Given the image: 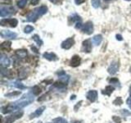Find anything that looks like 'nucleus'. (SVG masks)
I'll use <instances>...</instances> for the list:
<instances>
[{"instance_id":"1","label":"nucleus","mask_w":131,"mask_h":123,"mask_svg":"<svg viewBox=\"0 0 131 123\" xmlns=\"http://www.w3.org/2000/svg\"><path fill=\"white\" fill-rule=\"evenodd\" d=\"M34 101V97L30 93H27L20 98L19 100L16 101L14 102H11L10 104H8L5 107L2 108V112L3 114H7L13 112L14 110L20 109L26 107L29 104H30L31 102Z\"/></svg>"},{"instance_id":"2","label":"nucleus","mask_w":131,"mask_h":123,"mask_svg":"<svg viewBox=\"0 0 131 123\" xmlns=\"http://www.w3.org/2000/svg\"><path fill=\"white\" fill-rule=\"evenodd\" d=\"M47 12H48V7L44 5L39 7H37L27 16V20L30 22H35L38 20L39 16H42L43 15L46 14Z\"/></svg>"},{"instance_id":"3","label":"nucleus","mask_w":131,"mask_h":123,"mask_svg":"<svg viewBox=\"0 0 131 123\" xmlns=\"http://www.w3.org/2000/svg\"><path fill=\"white\" fill-rule=\"evenodd\" d=\"M15 8L10 6H1L0 7V16L1 17H5V16L12 15L15 13Z\"/></svg>"},{"instance_id":"4","label":"nucleus","mask_w":131,"mask_h":123,"mask_svg":"<svg viewBox=\"0 0 131 123\" xmlns=\"http://www.w3.org/2000/svg\"><path fill=\"white\" fill-rule=\"evenodd\" d=\"M67 89V84L63 83V82H56L53 84L51 87V91H57V92H64Z\"/></svg>"},{"instance_id":"5","label":"nucleus","mask_w":131,"mask_h":123,"mask_svg":"<svg viewBox=\"0 0 131 123\" xmlns=\"http://www.w3.org/2000/svg\"><path fill=\"white\" fill-rule=\"evenodd\" d=\"M18 24V20L15 18H10V19H3L0 22V25L2 26H10V27H16Z\"/></svg>"},{"instance_id":"6","label":"nucleus","mask_w":131,"mask_h":123,"mask_svg":"<svg viewBox=\"0 0 131 123\" xmlns=\"http://www.w3.org/2000/svg\"><path fill=\"white\" fill-rule=\"evenodd\" d=\"M23 116V112L22 111H19V112H16L13 114L10 115L9 117H7L5 119V123H12L17 119H20Z\"/></svg>"},{"instance_id":"7","label":"nucleus","mask_w":131,"mask_h":123,"mask_svg":"<svg viewBox=\"0 0 131 123\" xmlns=\"http://www.w3.org/2000/svg\"><path fill=\"white\" fill-rule=\"evenodd\" d=\"M0 35H1L2 38L9 39H14L17 37V34H16L15 32H12L11 30H2Z\"/></svg>"},{"instance_id":"8","label":"nucleus","mask_w":131,"mask_h":123,"mask_svg":"<svg viewBox=\"0 0 131 123\" xmlns=\"http://www.w3.org/2000/svg\"><path fill=\"white\" fill-rule=\"evenodd\" d=\"M82 30L84 33L87 35H91L93 32V25L92 22H87L84 25L83 28H82Z\"/></svg>"},{"instance_id":"9","label":"nucleus","mask_w":131,"mask_h":123,"mask_svg":"<svg viewBox=\"0 0 131 123\" xmlns=\"http://www.w3.org/2000/svg\"><path fill=\"white\" fill-rule=\"evenodd\" d=\"M119 67H120V66H119L118 61H112L107 69L108 73L111 74V75H115V74H116V72L119 70Z\"/></svg>"},{"instance_id":"10","label":"nucleus","mask_w":131,"mask_h":123,"mask_svg":"<svg viewBox=\"0 0 131 123\" xmlns=\"http://www.w3.org/2000/svg\"><path fill=\"white\" fill-rule=\"evenodd\" d=\"M81 50L84 53H90L92 51V44L90 39H86L84 41L83 44H82Z\"/></svg>"},{"instance_id":"11","label":"nucleus","mask_w":131,"mask_h":123,"mask_svg":"<svg viewBox=\"0 0 131 123\" xmlns=\"http://www.w3.org/2000/svg\"><path fill=\"white\" fill-rule=\"evenodd\" d=\"M74 44H75V40H74V39L68 38L61 43V48L64 49H70L74 45Z\"/></svg>"},{"instance_id":"12","label":"nucleus","mask_w":131,"mask_h":123,"mask_svg":"<svg viewBox=\"0 0 131 123\" xmlns=\"http://www.w3.org/2000/svg\"><path fill=\"white\" fill-rule=\"evenodd\" d=\"M0 63H1L2 67H7L10 66L11 61L6 55L1 54V56H0Z\"/></svg>"},{"instance_id":"13","label":"nucleus","mask_w":131,"mask_h":123,"mask_svg":"<svg viewBox=\"0 0 131 123\" xmlns=\"http://www.w3.org/2000/svg\"><path fill=\"white\" fill-rule=\"evenodd\" d=\"M88 99L90 101V102H95L97 100V92L96 90H90V91L88 92L87 95H86Z\"/></svg>"},{"instance_id":"14","label":"nucleus","mask_w":131,"mask_h":123,"mask_svg":"<svg viewBox=\"0 0 131 123\" xmlns=\"http://www.w3.org/2000/svg\"><path fill=\"white\" fill-rule=\"evenodd\" d=\"M57 75L58 76L60 80L62 81L63 83H65V84H67V82H68V80H69V79H70V76L68 75H67V74H66V72L63 71H61L57 72Z\"/></svg>"},{"instance_id":"15","label":"nucleus","mask_w":131,"mask_h":123,"mask_svg":"<svg viewBox=\"0 0 131 123\" xmlns=\"http://www.w3.org/2000/svg\"><path fill=\"white\" fill-rule=\"evenodd\" d=\"M80 61H81V58L80 57V56L78 55H75L72 57V58L71 60V63H70V65L71 66V67H78L80 64Z\"/></svg>"},{"instance_id":"16","label":"nucleus","mask_w":131,"mask_h":123,"mask_svg":"<svg viewBox=\"0 0 131 123\" xmlns=\"http://www.w3.org/2000/svg\"><path fill=\"white\" fill-rule=\"evenodd\" d=\"M43 56L44 58L48 59V61H57V59H58L57 55L53 53H44L43 54Z\"/></svg>"},{"instance_id":"17","label":"nucleus","mask_w":131,"mask_h":123,"mask_svg":"<svg viewBox=\"0 0 131 123\" xmlns=\"http://www.w3.org/2000/svg\"><path fill=\"white\" fill-rule=\"evenodd\" d=\"M44 109H45V107H44V106L40 107V108H39L38 109H37L34 113L30 114V119H33V118H35V117H39L40 115L43 113V112L44 111Z\"/></svg>"},{"instance_id":"18","label":"nucleus","mask_w":131,"mask_h":123,"mask_svg":"<svg viewBox=\"0 0 131 123\" xmlns=\"http://www.w3.org/2000/svg\"><path fill=\"white\" fill-rule=\"evenodd\" d=\"M11 44L12 43L10 41H5V42H3L1 46H0V48H1L2 51H7V52H9L10 49H11Z\"/></svg>"},{"instance_id":"19","label":"nucleus","mask_w":131,"mask_h":123,"mask_svg":"<svg viewBox=\"0 0 131 123\" xmlns=\"http://www.w3.org/2000/svg\"><path fill=\"white\" fill-rule=\"evenodd\" d=\"M16 55L19 58H25L27 56V51L25 50V49H19V50L16 51Z\"/></svg>"},{"instance_id":"20","label":"nucleus","mask_w":131,"mask_h":123,"mask_svg":"<svg viewBox=\"0 0 131 123\" xmlns=\"http://www.w3.org/2000/svg\"><path fill=\"white\" fill-rule=\"evenodd\" d=\"M12 86H13V87H16V88H17V89H26V87L21 82H20L18 80H16L14 82H12V83H11Z\"/></svg>"},{"instance_id":"21","label":"nucleus","mask_w":131,"mask_h":123,"mask_svg":"<svg viewBox=\"0 0 131 123\" xmlns=\"http://www.w3.org/2000/svg\"><path fill=\"white\" fill-rule=\"evenodd\" d=\"M102 41V36L101 35H97L93 38V43L94 45H99Z\"/></svg>"},{"instance_id":"22","label":"nucleus","mask_w":131,"mask_h":123,"mask_svg":"<svg viewBox=\"0 0 131 123\" xmlns=\"http://www.w3.org/2000/svg\"><path fill=\"white\" fill-rule=\"evenodd\" d=\"M114 87L112 85H108V86H106V89L104 90H102V94H106V95H108L110 96L111 94H112V93L113 92V90H114Z\"/></svg>"},{"instance_id":"23","label":"nucleus","mask_w":131,"mask_h":123,"mask_svg":"<svg viewBox=\"0 0 131 123\" xmlns=\"http://www.w3.org/2000/svg\"><path fill=\"white\" fill-rule=\"evenodd\" d=\"M69 20H71L72 22H81V18L80 16H78L77 14H72L71 16L69 17Z\"/></svg>"},{"instance_id":"24","label":"nucleus","mask_w":131,"mask_h":123,"mask_svg":"<svg viewBox=\"0 0 131 123\" xmlns=\"http://www.w3.org/2000/svg\"><path fill=\"white\" fill-rule=\"evenodd\" d=\"M11 70H7V69H1V75L4 77H9L11 76Z\"/></svg>"},{"instance_id":"25","label":"nucleus","mask_w":131,"mask_h":123,"mask_svg":"<svg viewBox=\"0 0 131 123\" xmlns=\"http://www.w3.org/2000/svg\"><path fill=\"white\" fill-rule=\"evenodd\" d=\"M33 39H34L35 41V43L39 45V46L40 47L41 45L43 44V41H42V39H41L40 38H39V36L38 35H33Z\"/></svg>"},{"instance_id":"26","label":"nucleus","mask_w":131,"mask_h":123,"mask_svg":"<svg viewBox=\"0 0 131 123\" xmlns=\"http://www.w3.org/2000/svg\"><path fill=\"white\" fill-rule=\"evenodd\" d=\"M32 93L34 95H39V94L41 93V89L38 85H35L32 88Z\"/></svg>"},{"instance_id":"27","label":"nucleus","mask_w":131,"mask_h":123,"mask_svg":"<svg viewBox=\"0 0 131 123\" xmlns=\"http://www.w3.org/2000/svg\"><path fill=\"white\" fill-rule=\"evenodd\" d=\"M52 123H67V120L62 117H57L55 119H53Z\"/></svg>"},{"instance_id":"28","label":"nucleus","mask_w":131,"mask_h":123,"mask_svg":"<svg viewBox=\"0 0 131 123\" xmlns=\"http://www.w3.org/2000/svg\"><path fill=\"white\" fill-rule=\"evenodd\" d=\"M91 3H92V6H93L94 8L99 7L100 5H101L100 0H91Z\"/></svg>"},{"instance_id":"29","label":"nucleus","mask_w":131,"mask_h":123,"mask_svg":"<svg viewBox=\"0 0 131 123\" xmlns=\"http://www.w3.org/2000/svg\"><path fill=\"white\" fill-rule=\"evenodd\" d=\"M109 82L111 84H112L114 85H116V86H118V87H121V85H120V82H119L118 79H116V78H112V79H111L109 80Z\"/></svg>"},{"instance_id":"30","label":"nucleus","mask_w":131,"mask_h":123,"mask_svg":"<svg viewBox=\"0 0 131 123\" xmlns=\"http://www.w3.org/2000/svg\"><path fill=\"white\" fill-rule=\"evenodd\" d=\"M28 3V0H19L17 3V5L20 8H23L26 5V3Z\"/></svg>"},{"instance_id":"31","label":"nucleus","mask_w":131,"mask_h":123,"mask_svg":"<svg viewBox=\"0 0 131 123\" xmlns=\"http://www.w3.org/2000/svg\"><path fill=\"white\" fill-rule=\"evenodd\" d=\"M20 94V91H16V92H12V93H9V94H6V97H8V98H11V97H16V96H18Z\"/></svg>"},{"instance_id":"32","label":"nucleus","mask_w":131,"mask_h":123,"mask_svg":"<svg viewBox=\"0 0 131 123\" xmlns=\"http://www.w3.org/2000/svg\"><path fill=\"white\" fill-rule=\"evenodd\" d=\"M33 30H34V27L31 26H26L24 29V32L26 33V34H29V33H30Z\"/></svg>"},{"instance_id":"33","label":"nucleus","mask_w":131,"mask_h":123,"mask_svg":"<svg viewBox=\"0 0 131 123\" xmlns=\"http://www.w3.org/2000/svg\"><path fill=\"white\" fill-rule=\"evenodd\" d=\"M113 104H114L115 105H121V104H123L122 98H121V97L116 98V99H115V100L113 101Z\"/></svg>"},{"instance_id":"34","label":"nucleus","mask_w":131,"mask_h":123,"mask_svg":"<svg viewBox=\"0 0 131 123\" xmlns=\"http://www.w3.org/2000/svg\"><path fill=\"white\" fill-rule=\"evenodd\" d=\"M121 114H122L124 117H128V116H130V115H131V112H129V111H128V110H126V109H122V110L121 111Z\"/></svg>"},{"instance_id":"35","label":"nucleus","mask_w":131,"mask_h":123,"mask_svg":"<svg viewBox=\"0 0 131 123\" xmlns=\"http://www.w3.org/2000/svg\"><path fill=\"white\" fill-rule=\"evenodd\" d=\"M129 94H130V95H129V98L127 99V104H128L129 108L131 109V86H130V89H129Z\"/></svg>"},{"instance_id":"36","label":"nucleus","mask_w":131,"mask_h":123,"mask_svg":"<svg viewBox=\"0 0 131 123\" xmlns=\"http://www.w3.org/2000/svg\"><path fill=\"white\" fill-rule=\"evenodd\" d=\"M112 119H113V121H114L115 122H116V123H121V119L120 117H118L113 116Z\"/></svg>"},{"instance_id":"37","label":"nucleus","mask_w":131,"mask_h":123,"mask_svg":"<svg viewBox=\"0 0 131 123\" xmlns=\"http://www.w3.org/2000/svg\"><path fill=\"white\" fill-rule=\"evenodd\" d=\"M48 94H43V95L42 96V97H40V98H38V101L39 102H41V101H43L45 98H46V97H48Z\"/></svg>"},{"instance_id":"38","label":"nucleus","mask_w":131,"mask_h":123,"mask_svg":"<svg viewBox=\"0 0 131 123\" xmlns=\"http://www.w3.org/2000/svg\"><path fill=\"white\" fill-rule=\"evenodd\" d=\"M49 1L54 4H61L62 3V0H49Z\"/></svg>"},{"instance_id":"39","label":"nucleus","mask_w":131,"mask_h":123,"mask_svg":"<svg viewBox=\"0 0 131 123\" xmlns=\"http://www.w3.org/2000/svg\"><path fill=\"white\" fill-rule=\"evenodd\" d=\"M75 28H76V29H81V28H82V23H81V22H76Z\"/></svg>"},{"instance_id":"40","label":"nucleus","mask_w":131,"mask_h":123,"mask_svg":"<svg viewBox=\"0 0 131 123\" xmlns=\"http://www.w3.org/2000/svg\"><path fill=\"white\" fill-rule=\"evenodd\" d=\"M85 2V0H75V3L77 4V5H80V4L83 3Z\"/></svg>"},{"instance_id":"41","label":"nucleus","mask_w":131,"mask_h":123,"mask_svg":"<svg viewBox=\"0 0 131 123\" xmlns=\"http://www.w3.org/2000/svg\"><path fill=\"white\" fill-rule=\"evenodd\" d=\"M39 3V0H31V4L32 5H37Z\"/></svg>"},{"instance_id":"42","label":"nucleus","mask_w":131,"mask_h":123,"mask_svg":"<svg viewBox=\"0 0 131 123\" xmlns=\"http://www.w3.org/2000/svg\"><path fill=\"white\" fill-rule=\"evenodd\" d=\"M116 39L118 40H122V36L121 35H116Z\"/></svg>"},{"instance_id":"43","label":"nucleus","mask_w":131,"mask_h":123,"mask_svg":"<svg viewBox=\"0 0 131 123\" xmlns=\"http://www.w3.org/2000/svg\"><path fill=\"white\" fill-rule=\"evenodd\" d=\"M31 48H32V50H34V52H35V53H38V50H37V49H36L35 47H33V46H32V47H31Z\"/></svg>"},{"instance_id":"44","label":"nucleus","mask_w":131,"mask_h":123,"mask_svg":"<svg viewBox=\"0 0 131 123\" xmlns=\"http://www.w3.org/2000/svg\"><path fill=\"white\" fill-rule=\"evenodd\" d=\"M72 123H84L83 121H74Z\"/></svg>"},{"instance_id":"45","label":"nucleus","mask_w":131,"mask_h":123,"mask_svg":"<svg viewBox=\"0 0 131 123\" xmlns=\"http://www.w3.org/2000/svg\"><path fill=\"white\" fill-rule=\"evenodd\" d=\"M75 95H72L71 98V99L72 100V99H75Z\"/></svg>"},{"instance_id":"46","label":"nucleus","mask_w":131,"mask_h":123,"mask_svg":"<svg viewBox=\"0 0 131 123\" xmlns=\"http://www.w3.org/2000/svg\"><path fill=\"white\" fill-rule=\"evenodd\" d=\"M129 71H131V67H130V68H129Z\"/></svg>"},{"instance_id":"47","label":"nucleus","mask_w":131,"mask_h":123,"mask_svg":"<svg viewBox=\"0 0 131 123\" xmlns=\"http://www.w3.org/2000/svg\"><path fill=\"white\" fill-rule=\"evenodd\" d=\"M126 1H130V0H126Z\"/></svg>"},{"instance_id":"48","label":"nucleus","mask_w":131,"mask_h":123,"mask_svg":"<svg viewBox=\"0 0 131 123\" xmlns=\"http://www.w3.org/2000/svg\"><path fill=\"white\" fill-rule=\"evenodd\" d=\"M39 123H42V122H39Z\"/></svg>"}]
</instances>
